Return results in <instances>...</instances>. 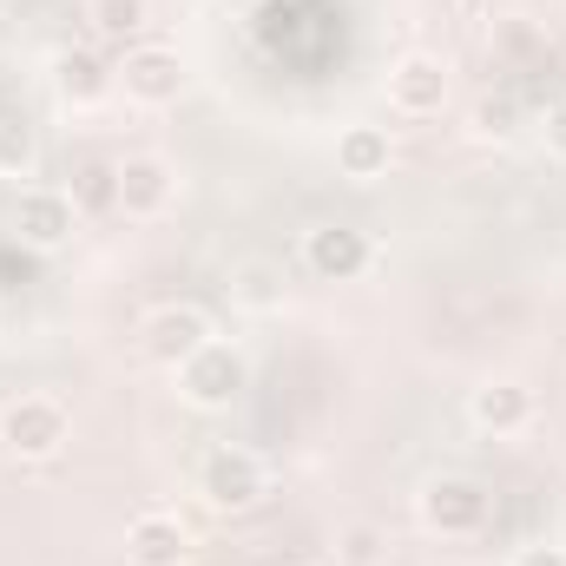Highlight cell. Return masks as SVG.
Listing matches in <instances>:
<instances>
[{"instance_id": "5bb4252c", "label": "cell", "mask_w": 566, "mask_h": 566, "mask_svg": "<svg viewBox=\"0 0 566 566\" xmlns=\"http://www.w3.org/2000/svg\"><path fill=\"white\" fill-rule=\"evenodd\" d=\"M389 165H396V139H389V126L349 119V126L336 133V178H349V185H376V178H389Z\"/></svg>"}, {"instance_id": "d6986e66", "label": "cell", "mask_w": 566, "mask_h": 566, "mask_svg": "<svg viewBox=\"0 0 566 566\" xmlns=\"http://www.w3.org/2000/svg\"><path fill=\"white\" fill-rule=\"evenodd\" d=\"M73 205L86 211H119V165H80L73 171Z\"/></svg>"}, {"instance_id": "6da1fadb", "label": "cell", "mask_w": 566, "mask_h": 566, "mask_svg": "<svg viewBox=\"0 0 566 566\" xmlns=\"http://www.w3.org/2000/svg\"><path fill=\"white\" fill-rule=\"evenodd\" d=\"M191 481H198V501H205L218 521L258 514L264 494H271V468H264V454L244 448V441H218V448H205V461H198Z\"/></svg>"}, {"instance_id": "ac0fdd59", "label": "cell", "mask_w": 566, "mask_h": 566, "mask_svg": "<svg viewBox=\"0 0 566 566\" xmlns=\"http://www.w3.org/2000/svg\"><path fill=\"white\" fill-rule=\"evenodd\" d=\"M86 20H93V33H99V40L133 46L145 27H151V0H86Z\"/></svg>"}, {"instance_id": "ffe728a7", "label": "cell", "mask_w": 566, "mask_h": 566, "mask_svg": "<svg viewBox=\"0 0 566 566\" xmlns=\"http://www.w3.org/2000/svg\"><path fill=\"white\" fill-rule=\"evenodd\" d=\"M336 560L343 566H382L389 560V534H382L376 521H349V527L336 534Z\"/></svg>"}, {"instance_id": "9c48e42d", "label": "cell", "mask_w": 566, "mask_h": 566, "mask_svg": "<svg viewBox=\"0 0 566 566\" xmlns=\"http://www.w3.org/2000/svg\"><path fill=\"white\" fill-rule=\"evenodd\" d=\"M178 198H185V171H178L165 151H126V158H119V218L151 224V218H165Z\"/></svg>"}, {"instance_id": "7402d4cb", "label": "cell", "mask_w": 566, "mask_h": 566, "mask_svg": "<svg viewBox=\"0 0 566 566\" xmlns=\"http://www.w3.org/2000/svg\"><path fill=\"white\" fill-rule=\"evenodd\" d=\"M541 133H547V151H554V158L566 165V99H554V106H547V119H541Z\"/></svg>"}, {"instance_id": "2e32d148", "label": "cell", "mask_w": 566, "mask_h": 566, "mask_svg": "<svg viewBox=\"0 0 566 566\" xmlns=\"http://www.w3.org/2000/svg\"><path fill=\"white\" fill-rule=\"evenodd\" d=\"M521 126H527V113H521L514 93H481V99L468 106V139L474 145H514Z\"/></svg>"}, {"instance_id": "9a60e30c", "label": "cell", "mask_w": 566, "mask_h": 566, "mask_svg": "<svg viewBox=\"0 0 566 566\" xmlns=\"http://www.w3.org/2000/svg\"><path fill=\"white\" fill-rule=\"evenodd\" d=\"M283 296H290L283 264H271V258H244V264H231V303H238L244 316H277Z\"/></svg>"}, {"instance_id": "52a82bcc", "label": "cell", "mask_w": 566, "mask_h": 566, "mask_svg": "<svg viewBox=\"0 0 566 566\" xmlns=\"http://www.w3.org/2000/svg\"><path fill=\"white\" fill-rule=\"evenodd\" d=\"M211 336H218L211 310H198V303H158V310H145V323H139V356L151 369L171 376V369L191 363Z\"/></svg>"}, {"instance_id": "4fadbf2b", "label": "cell", "mask_w": 566, "mask_h": 566, "mask_svg": "<svg viewBox=\"0 0 566 566\" xmlns=\"http://www.w3.org/2000/svg\"><path fill=\"white\" fill-rule=\"evenodd\" d=\"M191 527L171 507H145L126 527V566H191Z\"/></svg>"}, {"instance_id": "5b68a950", "label": "cell", "mask_w": 566, "mask_h": 566, "mask_svg": "<svg viewBox=\"0 0 566 566\" xmlns=\"http://www.w3.org/2000/svg\"><path fill=\"white\" fill-rule=\"evenodd\" d=\"M113 80H119L126 106H139V113H165V106H178V99H185L191 66H185V53H178V46H165V40H133V46L119 53Z\"/></svg>"}, {"instance_id": "30bf717a", "label": "cell", "mask_w": 566, "mask_h": 566, "mask_svg": "<svg viewBox=\"0 0 566 566\" xmlns=\"http://www.w3.org/2000/svg\"><path fill=\"white\" fill-rule=\"evenodd\" d=\"M73 231H80L73 191H60V185H20V198H13V238H20L27 251L53 258V251L73 244Z\"/></svg>"}, {"instance_id": "3957f363", "label": "cell", "mask_w": 566, "mask_h": 566, "mask_svg": "<svg viewBox=\"0 0 566 566\" xmlns=\"http://www.w3.org/2000/svg\"><path fill=\"white\" fill-rule=\"evenodd\" d=\"M488 514H494L488 481H474L461 468H441V474H428L422 488H416V521L434 541H474L488 527Z\"/></svg>"}, {"instance_id": "277c9868", "label": "cell", "mask_w": 566, "mask_h": 566, "mask_svg": "<svg viewBox=\"0 0 566 566\" xmlns=\"http://www.w3.org/2000/svg\"><path fill=\"white\" fill-rule=\"evenodd\" d=\"M171 382H178V402H185V409H198V416H224V409H238L244 389H251V356H244L238 343L211 336L191 363L171 369Z\"/></svg>"}, {"instance_id": "e0dca14e", "label": "cell", "mask_w": 566, "mask_h": 566, "mask_svg": "<svg viewBox=\"0 0 566 566\" xmlns=\"http://www.w3.org/2000/svg\"><path fill=\"white\" fill-rule=\"evenodd\" d=\"M40 171V126L20 119V113H0V178L20 185Z\"/></svg>"}, {"instance_id": "8992f818", "label": "cell", "mask_w": 566, "mask_h": 566, "mask_svg": "<svg viewBox=\"0 0 566 566\" xmlns=\"http://www.w3.org/2000/svg\"><path fill=\"white\" fill-rule=\"evenodd\" d=\"M382 93H389L396 119H441V106L454 99V66L434 46H409V53H396Z\"/></svg>"}, {"instance_id": "ba28073f", "label": "cell", "mask_w": 566, "mask_h": 566, "mask_svg": "<svg viewBox=\"0 0 566 566\" xmlns=\"http://www.w3.org/2000/svg\"><path fill=\"white\" fill-rule=\"evenodd\" d=\"M296 258L316 283H363L376 271V238L363 224H310Z\"/></svg>"}, {"instance_id": "603a6c76", "label": "cell", "mask_w": 566, "mask_h": 566, "mask_svg": "<svg viewBox=\"0 0 566 566\" xmlns=\"http://www.w3.org/2000/svg\"><path fill=\"white\" fill-rule=\"evenodd\" d=\"M0 7H7V0H0Z\"/></svg>"}, {"instance_id": "44dd1931", "label": "cell", "mask_w": 566, "mask_h": 566, "mask_svg": "<svg viewBox=\"0 0 566 566\" xmlns=\"http://www.w3.org/2000/svg\"><path fill=\"white\" fill-rule=\"evenodd\" d=\"M507 566H566V541H534V547H521Z\"/></svg>"}, {"instance_id": "7c38bea8", "label": "cell", "mask_w": 566, "mask_h": 566, "mask_svg": "<svg viewBox=\"0 0 566 566\" xmlns=\"http://www.w3.org/2000/svg\"><path fill=\"white\" fill-rule=\"evenodd\" d=\"M46 80H53V99L73 106V113H93V106H106V99L119 93L113 66H106L93 46H60V53L46 60Z\"/></svg>"}, {"instance_id": "8fae6325", "label": "cell", "mask_w": 566, "mask_h": 566, "mask_svg": "<svg viewBox=\"0 0 566 566\" xmlns=\"http://www.w3.org/2000/svg\"><path fill=\"white\" fill-rule=\"evenodd\" d=\"M534 416H541V396H534L521 376H488V382L468 389V422L481 428V434H494V441L527 434Z\"/></svg>"}, {"instance_id": "7a4b0ae2", "label": "cell", "mask_w": 566, "mask_h": 566, "mask_svg": "<svg viewBox=\"0 0 566 566\" xmlns=\"http://www.w3.org/2000/svg\"><path fill=\"white\" fill-rule=\"evenodd\" d=\"M66 441H73V416H66V402L46 396V389H27V396H13V402L0 409V454L20 461V468L60 461Z\"/></svg>"}]
</instances>
